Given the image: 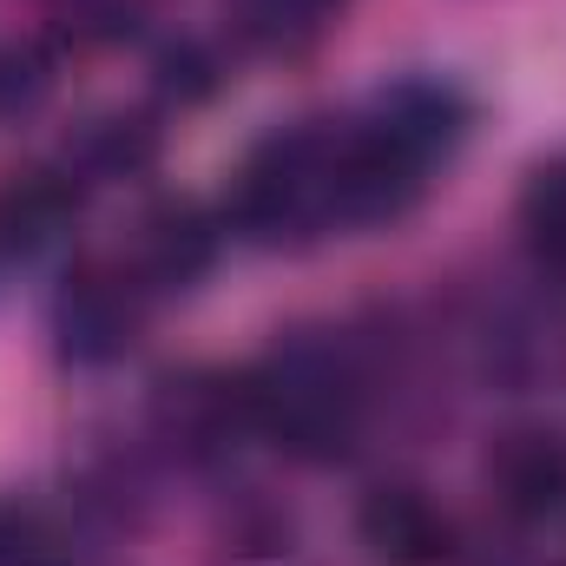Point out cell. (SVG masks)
Returning a JSON list of instances; mask_svg holds the SVG:
<instances>
[{
    "label": "cell",
    "mask_w": 566,
    "mask_h": 566,
    "mask_svg": "<svg viewBox=\"0 0 566 566\" xmlns=\"http://www.w3.org/2000/svg\"><path fill=\"white\" fill-rule=\"evenodd\" d=\"M218 80H224V66H218V53H211L205 40H178V46H165V53L151 60V86H158V99H171V106L211 99Z\"/></svg>",
    "instance_id": "5bb4252c"
},
{
    "label": "cell",
    "mask_w": 566,
    "mask_h": 566,
    "mask_svg": "<svg viewBox=\"0 0 566 566\" xmlns=\"http://www.w3.org/2000/svg\"><path fill=\"white\" fill-rule=\"evenodd\" d=\"M80 211V178L66 165H27L0 185V251H40L53 244Z\"/></svg>",
    "instance_id": "9c48e42d"
},
{
    "label": "cell",
    "mask_w": 566,
    "mask_h": 566,
    "mask_svg": "<svg viewBox=\"0 0 566 566\" xmlns=\"http://www.w3.org/2000/svg\"><path fill=\"white\" fill-rule=\"evenodd\" d=\"M139 310H145V283L133 277V264H80L53 296V336L60 356L73 363H113L133 349L139 336Z\"/></svg>",
    "instance_id": "277c9868"
},
{
    "label": "cell",
    "mask_w": 566,
    "mask_h": 566,
    "mask_svg": "<svg viewBox=\"0 0 566 566\" xmlns=\"http://www.w3.org/2000/svg\"><path fill=\"white\" fill-rule=\"evenodd\" d=\"M343 0H238V27L258 40V46H303L310 33L329 27Z\"/></svg>",
    "instance_id": "4fadbf2b"
},
{
    "label": "cell",
    "mask_w": 566,
    "mask_h": 566,
    "mask_svg": "<svg viewBox=\"0 0 566 566\" xmlns=\"http://www.w3.org/2000/svg\"><path fill=\"white\" fill-rule=\"evenodd\" d=\"M356 534L382 566H441L454 554V521L422 488H376L356 514Z\"/></svg>",
    "instance_id": "52a82bcc"
},
{
    "label": "cell",
    "mask_w": 566,
    "mask_h": 566,
    "mask_svg": "<svg viewBox=\"0 0 566 566\" xmlns=\"http://www.w3.org/2000/svg\"><path fill=\"white\" fill-rule=\"evenodd\" d=\"M329 145L336 133L323 126H296L271 139L231 191V224L244 238H290V231H316L329 224Z\"/></svg>",
    "instance_id": "7a4b0ae2"
},
{
    "label": "cell",
    "mask_w": 566,
    "mask_h": 566,
    "mask_svg": "<svg viewBox=\"0 0 566 566\" xmlns=\"http://www.w3.org/2000/svg\"><path fill=\"white\" fill-rule=\"evenodd\" d=\"M521 224H527L534 258H541L554 277H566V158H554V165L534 171V185H527V198H521Z\"/></svg>",
    "instance_id": "7c38bea8"
},
{
    "label": "cell",
    "mask_w": 566,
    "mask_h": 566,
    "mask_svg": "<svg viewBox=\"0 0 566 566\" xmlns=\"http://www.w3.org/2000/svg\"><path fill=\"white\" fill-rule=\"evenodd\" d=\"M488 488L514 521L566 514V441L547 428H514L488 454Z\"/></svg>",
    "instance_id": "8992f818"
},
{
    "label": "cell",
    "mask_w": 566,
    "mask_h": 566,
    "mask_svg": "<svg viewBox=\"0 0 566 566\" xmlns=\"http://www.w3.org/2000/svg\"><path fill=\"white\" fill-rule=\"evenodd\" d=\"M53 86V66L40 46H0V119H20L46 99Z\"/></svg>",
    "instance_id": "2e32d148"
},
{
    "label": "cell",
    "mask_w": 566,
    "mask_h": 566,
    "mask_svg": "<svg viewBox=\"0 0 566 566\" xmlns=\"http://www.w3.org/2000/svg\"><path fill=\"white\" fill-rule=\"evenodd\" d=\"M0 566H66L60 534L46 527L40 507H20V501L0 507Z\"/></svg>",
    "instance_id": "9a60e30c"
},
{
    "label": "cell",
    "mask_w": 566,
    "mask_h": 566,
    "mask_svg": "<svg viewBox=\"0 0 566 566\" xmlns=\"http://www.w3.org/2000/svg\"><path fill=\"white\" fill-rule=\"evenodd\" d=\"M402 145H416L422 158L448 151V145L468 133V99L448 86V80H402L396 93H382V113H376Z\"/></svg>",
    "instance_id": "30bf717a"
},
{
    "label": "cell",
    "mask_w": 566,
    "mask_h": 566,
    "mask_svg": "<svg viewBox=\"0 0 566 566\" xmlns=\"http://www.w3.org/2000/svg\"><path fill=\"white\" fill-rule=\"evenodd\" d=\"M251 416H258V434H271L296 461L349 454L356 416H363L349 356L323 336H290L264 369H251Z\"/></svg>",
    "instance_id": "6da1fadb"
},
{
    "label": "cell",
    "mask_w": 566,
    "mask_h": 566,
    "mask_svg": "<svg viewBox=\"0 0 566 566\" xmlns=\"http://www.w3.org/2000/svg\"><path fill=\"white\" fill-rule=\"evenodd\" d=\"M428 158L416 145H402L382 119L349 126L329 145V218L336 224H382L402 218L422 198Z\"/></svg>",
    "instance_id": "3957f363"
},
{
    "label": "cell",
    "mask_w": 566,
    "mask_h": 566,
    "mask_svg": "<svg viewBox=\"0 0 566 566\" xmlns=\"http://www.w3.org/2000/svg\"><path fill=\"white\" fill-rule=\"evenodd\" d=\"M211 258H218V224H211L198 205L171 198V205H151L139 218L133 277H139L145 290H191V283L211 271Z\"/></svg>",
    "instance_id": "ba28073f"
},
{
    "label": "cell",
    "mask_w": 566,
    "mask_h": 566,
    "mask_svg": "<svg viewBox=\"0 0 566 566\" xmlns=\"http://www.w3.org/2000/svg\"><path fill=\"white\" fill-rule=\"evenodd\" d=\"M151 422H158V434L171 448L211 454L238 428H258V416H251V376H205V369L165 376L158 396H151Z\"/></svg>",
    "instance_id": "5b68a950"
},
{
    "label": "cell",
    "mask_w": 566,
    "mask_h": 566,
    "mask_svg": "<svg viewBox=\"0 0 566 566\" xmlns=\"http://www.w3.org/2000/svg\"><path fill=\"white\" fill-rule=\"evenodd\" d=\"M151 151H158V133L139 113H106V119L80 126V139L66 145V171L73 178H133L151 165Z\"/></svg>",
    "instance_id": "8fae6325"
}]
</instances>
